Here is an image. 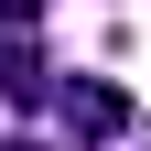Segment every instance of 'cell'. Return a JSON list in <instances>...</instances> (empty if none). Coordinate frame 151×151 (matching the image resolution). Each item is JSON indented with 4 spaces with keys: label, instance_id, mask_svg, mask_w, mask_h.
I'll return each instance as SVG.
<instances>
[{
    "label": "cell",
    "instance_id": "cell-1",
    "mask_svg": "<svg viewBox=\"0 0 151 151\" xmlns=\"http://www.w3.org/2000/svg\"><path fill=\"white\" fill-rule=\"evenodd\" d=\"M119 129H129V97L108 76H76L65 86V140H119Z\"/></svg>",
    "mask_w": 151,
    "mask_h": 151
},
{
    "label": "cell",
    "instance_id": "cell-2",
    "mask_svg": "<svg viewBox=\"0 0 151 151\" xmlns=\"http://www.w3.org/2000/svg\"><path fill=\"white\" fill-rule=\"evenodd\" d=\"M0 97H11V108H43V97H54V65H43L32 43H11V65H0Z\"/></svg>",
    "mask_w": 151,
    "mask_h": 151
},
{
    "label": "cell",
    "instance_id": "cell-3",
    "mask_svg": "<svg viewBox=\"0 0 151 151\" xmlns=\"http://www.w3.org/2000/svg\"><path fill=\"white\" fill-rule=\"evenodd\" d=\"M0 22H11V32H32V22H43V0H0Z\"/></svg>",
    "mask_w": 151,
    "mask_h": 151
},
{
    "label": "cell",
    "instance_id": "cell-4",
    "mask_svg": "<svg viewBox=\"0 0 151 151\" xmlns=\"http://www.w3.org/2000/svg\"><path fill=\"white\" fill-rule=\"evenodd\" d=\"M11 151H54V140H11Z\"/></svg>",
    "mask_w": 151,
    "mask_h": 151
}]
</instances>
